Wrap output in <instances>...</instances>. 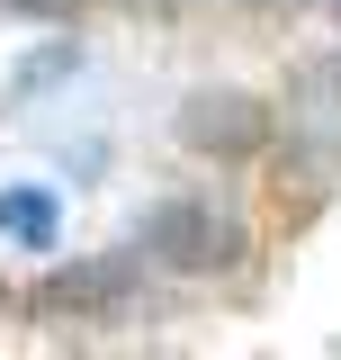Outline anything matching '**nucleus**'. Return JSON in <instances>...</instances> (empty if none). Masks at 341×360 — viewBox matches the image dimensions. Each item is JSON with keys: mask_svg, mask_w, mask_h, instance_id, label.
I'll return each instance as SVG.
<instances>
[{"mask_svg": "<svg viewBox=\"0 0 341 360\" xmlns=\"http://www.w3.org/2000/svg\"><path fill=\"white\" fill-rule=\"evenodd\" d=\"M144 252H162L170 270H225L243 252V234L215 217V207H198V198H170V207H153V225H144Z\"/></svg>", "mask_w": 341, "mask_h": 360, "instance_id": "nucleus-1", "label": "nucleus"}, {"mask_svg": "<svg viewBox=\"0 0 341 360\" xmlns=\"http://www.w3.org/2000/svg\"><path fill=\"white\" fill-rule=\"evenodd\" d=\"M180 135H189L198 153H252L260 135H269V108L243 99V90H207V99L180 108Z\"/></svg>", "mask_w": 341, "mask_h": 360, "instance_id": "nucleus-2", "label": "nucleus"}, {"mask_svg": "<svg viewBox=\"0 0 341 360\" xmlns=\"http://www.w3.org/2000/svg\"><path fill=\"white\" fill-rule=\"evenodd\" d=\"M126 288H135V262H126V252L81 262V270H54V279H45V315H99V307H117Z\"/></svg>", "mask_w": 341, "mask_h": 360, "instance_id": "nucleus-3", "label": "nucleus"}, {"mask_svg": "<svg viewBox=\"0 0 341 360\" xmlns=\"http://www.w3.org/2000/svg\"><path fill=\"white\" fill-rule=\"evenodd\" d=\"M0 234H18V243H54V198H45V189H9V198H0Z\"/></svg>", "mask_w": 341, "mask_h": 360, "instance_id": "nucleus-4", "label": "nucleus"}, {"mask_svg": "<svg viewBox=\"0 0 341 360\" xmlns=\"http://www.w3.org/2000/svg\"><path fill=\"white\" fill-rule=\"evenodd\" d=\"M0 9H27V18H63L72 0H0Z\"/></svg>", "mask_w": 341, "mask_h": 360, "instance_id": "nucleus-5", "label": "nucleus"}, {"mask_svg": "<svg viewBox=\"0 0 341 360\" xmlns=\"http://www.w3.org/2000/svg\"><path fill=\"white\" fill-rule=\"evenodd\" d=\"M269 9H297V0H269Z\"/></svg>", "mask_w": 341, "mask_h": 360, "instance_id": "nucleus-6", "label": "nucleus"}, {"mask_svg": "<svg viewBox=\"0 0 341 360\" xmlns=\"http://www.w3.org/2000/svg\"><path fill=\"white\" fill-rule=\"evenodd\" d=\"M333 18H341V0H333Z\"/></svg>", "mask_w": 341, "mask_h": 360, "instance_id": "nucleus-7", "label": "nucleus"}]
</instances>
